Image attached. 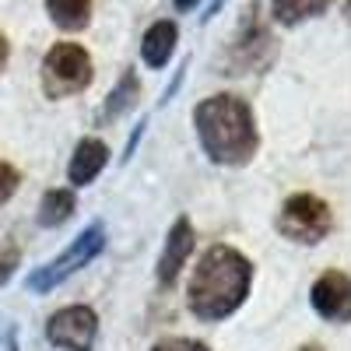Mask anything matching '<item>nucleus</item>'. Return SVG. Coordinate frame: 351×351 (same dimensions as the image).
Segmentation results:
<instances>
[{"label":"nucleus","mask_w":351,"mask_h":351,"mask_svg":"<svg viewBox=\"0 0 351 351\" xmlns=\"http://www.w3.org/2000/svg\"><path fill=\"white\" fill-rule=\"evenodd\" d=\"M8 53H11V46H8L4 36H0V71H4V64H8Z\"/></svg>","instance_id":"obj_19"},{"label":"nucleus","mask_w":351,"mask_h":351,"mask_svg":"<svg viewBox=\"0 0 351 351\" xmlns=\"http://www.w3.org/2000/svg\"><path fill=\"white\" fill-rule=\"evenodd\" d=\"M106 162H109V148L102 141H95V137H88V141H81L77 148H74V158H71V183H77V186H84V183H92L95 176L106 169Z\"/></svg>","instance_id":"obj_9"},{"label":"nucleus","mask_w":351,"mask_h":351,"mask_svg":"<svg viewBox=\"0 0 351 351\" xmlns=\"http://www.w3.org/2000/svg\"><path fill=\"white\" fill-rule=\"evenodd\" d=\"M313 306L319 316L327 319H337V324H344L348 313H351V285H348V274H324L316 285H313Z\"/></svg>","instance_id":"obj_7"},{"label":"nucleus","mask_w":351,"mask_h":351,"mask_svg":"<svg viewBox=\"0 0 351 351\" xmlns=\"http://www.w3.org/2000/svg\"><path fill=\"white\" fill-rule=\"evenodd\" d=\"M190 250H193V228H190L186 218H180L172 225L169 239H165V250H162V260H158V281L162 285L176 281V274H180V267L186 263Z\"/></svg>","instance_id":"obj_8"},{"label":"nucleus","mask_w":351,"mask_h":351,"mask_svg":"<svg viewBox=\"0 0 351 351\" xmlns=\"http://www.w3.org/2000/svg\"><path fill=\"white\" fill-rule=\"evenodd\" d=\"M92 84V56L74 43H56L43 60V88L49 99L77 95Z\"/></svg>","instance_id":"obj_3"},{"label":"nucleus","mask_w":351,"mask_h":351,"mask_svg":"<svg viewBox=\"0 0 351 351\" xmlns=\"http://www.w3.org/2000/svg\"><path fill=\"white\" fill-rule=\"evenodd\" d=\"M253 267L243 253L232 246H215L197 263L193 281H190V309L200 319H225L236 313L250 291Z\"/></svg>","instance_id":"obj_1"},{"label":"nucleus","mask_w":351,"mask_h":351,"mask_svg":"<svg viewBox=\"0 0 351 351\" xmlns=\"http://www.w3.org/2000/svg\"><path fill=\"white\" fill-rule=\"evenodd\" d=\"M95 334H99V319L88 306H67L56 316H49L46 324V337L64 351H88L95 344Z\"/></svg>","instance_id":"obj_6"},{"label":"nucleus","mask_w":351,"mask_h":351,"mask_svg":"<svg viewBox=\"0 0 351 351\" xmlns=\"http://www.w3.org/2000/svg\"><path fill=\"white\" fill-rule=\"evenodd\" d=\"M193 4H197V0H176V8H183V11H186V8H193Z\"/></svg>","instance_id":"obj_20"},{"label":"nucleus","mask_w":351,"mask_h":351,"mask_svg":"<svg viewBox=\"0 0 351 351\" xmlns=\"http://www.w3.org/2000/svg\"><path fill=\"white\" fill-rule=\"evenodd\" d=\"M274 4V14L285 21V25H295V21H302V18H313V14H319L330 0H271Z\"/></svg>","instance_id":"obj_13"},{"label":"nucleus","mask_w":351,"mask_h":351,"mask_svg":"<svg viewBox=\"0 0 351 351\" xmlns=\"http://www.w3.org/2000/svg\"><path fill=\"white\" fill-rule=\"evenodd\" d=\"M14 190H18V169L8 165V162H0V204L11 200Z\"/></svg>","instance_id":"obj_16"},{"label":"nucleus","mask_w":351,"mask_h":351,"mask_svg":"<svg viewBox=\"0 0 351 351\" xmlns=\"http://www.w3.org/2000/svg\"><path fill=\"white\" fill-rule=\"evenodd\" d=\"M71 211H74V193L71 190H49L39 204V225L56 228L71 218Z\"/></svg>","instance_id":"obj_12"},{"label":"nucleus","mask_w":351,"mask_h":351,"mask_svg":"<svg viewBox=\"0 0 351 351\" xmlns=\"http://www.w3.org/2000/svg\"><path fill=\"white\" fill-rule=\"evenodd\" d=\"M155 351H208V348L197 341H186V337H172V341H162Z\"/></svg>","instance_id":"obj_18"},{"label":"nucleus","mask_w":351,"mask_h":351,"mask_svg":"<svg viewBox=\"0 0 351 351\" xmlns=\"http://www.w3.org/2000/svg\"><path fill=\"white\" fill-rule=\"evenodd\" d=\"M200 144L218 165H246L256 152L253 112L236 95H211L193 112Z\"/></svg>","instance_id":"obj_2"},{"label":"nucleus","mask_w":351,"mask_h":351,"mask_svg":"<svg viewBox=\"0 0 351 351\" xmlns=\"http://www.w3.org/2000/svg\"><path fill=\"white\" fill-rule=\"evenodd\" d=\"M0 351H18V330L11 319H0Z\"/></svg>","instance_id":"obj_17"},{"label":"nucleus","mask_w":351,"mask_h":351,"mask_svg":"<svg viewBox=\"0 0 351 351\" xmlns=\"http://www.w3.org/2000/svg\"><path fill=\"white\" fill-rule=\"evenodd\" d=\"M134 92H137V84H134V77L127 74V77H123V88H120V92H116V95H109L106 116H120V112H123V109H127V106L134 102V99H130Z\"/></svg>","instance_id":"obj_14"},{"label":"nucleus","mask_w":351,"mask_h":351,"mask_svg":"<svg viewBox=\"0 0 351 351\" xmlns=\"http://www.w3.org/2000/svg\"><path fill=\"white\" fill-rule=\"evenodd\" d=\"M18 260H21V253H18L14 243H0V285H4V281L14 274Z\"/></svg>","instance_id":"obj_15"},{"label":"nucleus","mask_w":351,"mask_h":351,"mask_svg":"<svg viewBox=\"0 0 351 351\" xmlns=\"http://www.w3.org/2000/svg\"><path fill=\"white\" fill-rule=\"evenodd\" d=\"M46 8H49V18L60 28H67V32H77L92 18V0H46Z\"/></svg>","instance_id":"obj_11"},{"label":"nucleus","mask_w":351,"mask_h":351,"mask_svg":"<svg viewBox=\"0 0 351 351\" xmlns=\"http://www.w3.org/2000/svg\"><path fill=\"white\" fill-rule=\"evenodd\" d=\"M102 246H106V232H102V225H92L88 232H81V236L74 239V246H71L60 260L46 263V267H39L32 278H28V288H32V291H49V288H56L60 281H67L74 271H81L84 263H92V260L102 253Z\"/></svg>","instance_id":"obj_5"},{"label":"nucleus","mask_w":351,"mask_h":351,"mask_svg":"<svg viewBox=\"0 0 351 351\" xmlns=\"http://www.w3.org/2000/svg\"><path fill=\"white\" fill-rule=\"evenodd\" d=\"M278 228L291 243H319L330 232V211L319 197L295 193V197H288V204L281 208Z\"/></svg>","instance_id":"obj_4"},{"label":"nucleus","mask_w":351,"mask_h":351,"mask_svg":"<svg viewBox=\"0 0 351 351\" xmlns=\"http://www.w3.org/2000/svg\"><path fill=\"white\" fill-rule=\"evenodd\" d=\"M302 351H324V348H316V344H313V348H302Z\"/></svg>","instance_id":"obj_21"},{"label":"nucleus","mask_w":351,"mask_h":351,"mask_svg":"<svg viewBox=\"0 0 351 351\" xmlns=\"http://www.w3.org/2000/svg\"><path fill=\"white\" fill-rule=\"evenodd\" d=\"M176 49V25L172 21H155L148 32H144V43H141V56L148 67H162Z\"/></svg>","instance_id":"obj_10"}]
</instances>
